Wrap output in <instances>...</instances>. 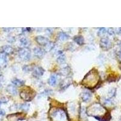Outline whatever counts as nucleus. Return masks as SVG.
Wrapping results in <instances>:
<instances>
[{"mask_svg":"<svg viewBox=\"0 0 121 121\" xmlns=\"http://www.w3.org/2000/svg\"><path fill=\"white\" fill-rule=\"evenodd\" d=\"M20 43L21 44V45L24 46L25 47H27H27L30 44V42H29V39L26 38H22L20 39Z\"/></svg>","mask_w":121,"mask_h":121,"instance_id":"nucleus-19","label":"nucleus"},{"mask_svg":"<svg viewBox=\"0 0 121 121\" xmlns=\"http://www.w3.org/2000/svg\"><path fill=\"white\" fill-rule=\"evenodd\" d=\"M13 52V48L12 46L9 45H6L2 47V53L5 55H10Z\"/></svg>","mask_w":121,"mask_h":121,"instance_id":"nucleus-9","label":"nucleus"},{"mask_svg":"<svg viewBox=\"0 0 121 121\" xmlns=\"http://www.w3.org/2000/svg\"><path fill=\"white\" fill-rule=\"evenodd\" d=\"M23 71L25 72H30V70H32V67L30 66H29V65H24V66L23 67Z\"/></svg>","mask_w":121,"mask_h":121,"instance_id":"nucleus-22","label":"nucleus"},{"mask_svg":"<svg viewBox=\"0 0 121 121\" xmlns=\"http://www.w3.org/2000/svg\"><path fill=\"white\" fill-rule=\"evenodd\" d=\"M12 84L15 86H17V87H20V86H22V85L24 84V81L17 78L13 79L12 80Z\"/></svg>","mask_w":121,"mask_h":121,"instance_id":"nucleus-14","label":"nucleus"},{"mask_svg":"<svg viewBox=\"0 0 121 121\" xmlns=\"http://www.w3.org/2000/svg\"><path fill=\"white\" fill-rule=\"evenodd\" d=\"M30 107V105L28 104H22L20 105V108L22 110L24 111H28Z\"/></svg>","mask_w":121,"mask_h":121,"instance_id":"nucleus-20","label":"nucleus"},{"mask_svg":"<svg viewBox=\"0 0 121 121\" xmlns=\"http://www.w3.org/2000/svg\"><path fill=\"white\" fill-rule=\"evenodd\" d=\"M33 53L38 58H42L44 56L45 50L40 47H35L33 48Z\"/></svg>","mask_w":121,"mask_h":121,"instance_id":"nucleus-7","label":"nucleus"},{"mask_svg":"<svg viewBox=\"0 0 121 121\" xmlns=\"http://www.w3.org/2000/svg\"><path fill=\"white\" fill-rule=\"evenodd\" d=\"M73 40L76 44L79 45H82L84 44V39L82 36H74Z\"/></svg>","mask_w":121,"mask_h":121,"instance_id":"nucleus-13","label":"nucleus"},{"mask_svg":"<svg viewBox=\"0 0 121 121\" xmlns=\"http://www.w3.org/2000/svg\"><path fill=\"white\" fill-rule=\"evenodd\" d=\"M5 114H6V113H5L4 110H3V109H0V119L3 118V117H4Z\"/></svg>","mask_w":121,"mask_h":121,"instance_id":"nucleus-25","label":"nucleus"},{"mask_svg":"<svg viewBox=\"0 0 121 121\" xmlns=\"http://www.w3.org/2000/svg\"><path fill=\"white\" fill-rule=\"evenodd\" d=\"M7 62V58L6 55L2 53L0 54V65H5Z\"/></svg>","mask_w":121,"mask_h":121,"instance_id":"nucleus-16","label":"nucleus"},{"mask_svg":"<svg viewBox=\"0 0 121 121\" xmlns=\"http://www.w3.org/2000/svg\"><path fill=\"white\" fill-rule=\"evenodd\" d=\"M6 90L9 93L13 95H16L17 94V89L13 85H9L6 88Z\"/></svg>","mask_w":121,"mask_h":121,"instance_id":"nucleus-10","label":"nucleus"},{"mask_svg":"<svg viewBox=\"0 0 121 121\" xmlns=\"http://www.w3.org/2000/svg\"><path fill=\"white\" fill-rule=\"evenodd\" d=\"M52 117L56 121H65L67 119L66 113L62 109H56L52 113Z\"/></svg>","mask_w":121,"mask_h":121,"instance_id":"nucleus-2","label":"nucleus"},{"mask_svg":"<svg viewBox=\"0 0 121 121\" xmlns=\"http://www.w3.org/2000/svg\"><path fill=\"white\" fill-rule=\"evenodd\" d=\"M110 96L111 97H113V96H114V95H115L116 93V89H112L110 91Z\"/></svg>","mask_w":121,"mask_h":121,"instance_id":"nucleus-26","label":"nucleus"},{"mask_svg":"<svg viewBox=\"0 0 121 121\" xmlns=\"http://www.w3.org/2000/svg\"><path fill=\"white\" fill-rule=\"evenodd\" d=\"M53 93L52 90H45L43 93H42L41 95H50Z\"/></svg>","mask_w":121,"mask_h":121,"instance_id":"nucleus-23","label":"nucleus"},{"mask_svg":"<svg viewBox=\"0 0 121 121\" xmlns=\"http://www.w3.org/2000/svg\"><path fill=\"white\" fill-rule=\"evenodd\" d=\"M0 101H1V102L2 104L4 103H7V101H8V100H7V99H6V98H4V97H3V98H0Z\"/></svg>","mask_w":121,"mask_h":121,"instance_id":"nucleus-27","label":"nucleus"},{"mask_svg":"<svg viewBox=\"0 0 121 121\" xmlns=\"http://www.w3.org/2000/svg\"><path fill=\"white\" fill-rule=\"evenodd\" d=\"M81 96L84 102H88L91 98V95L88 92H84L81 94Z\"/></svg>","mask_w":121,"mask_h":121,"instance_id":"nucleus-11","label":"nucleus"},{"mask_svg":"<svg viewBox=\"0 0 121 121\" xmlns=\"http://www.w3.org/2000/svg\"><path fill=\"white\" fill-rule=\"evenodd\" d=\"M116 30H117V33L118 34L121 35V28H118V29H116Z\"/></svg>","mask_w":121,"mask_h":121,"instance_id":"nucleus-28","label":"nucleus"},{"mask_svg":"<svg viewBox=\"0 0 121 121\" xmlns=\"http://www.w3.org/2000/svg\"><path fill=\"white\" fill-rule=\"evenodd\" d=\"M99 81V76L96 71L92 70L89 72L83 79V84L84 85L90 87V85H96Z\"/></svg>","mask_w":121,"mask_h":121,"instance_id":"nucleus-1","label":"nucleus"},{"mask_svg":"<svg viewBox=\"0 0 121 121\" xmlns=\"http://www.w3.org/2000/svg\"><path fill=\"white\" fill-rule=\"evenodd\" d=\"M57 62L59 64H63L65 62V56L62 53V52L59 51L58 52V57L57 58Z\"/></svg>","mask_w":121,"mask_h":121,"instance_id":"nucleus-12","label":"nucleus"},{"mask_svg":"<svg viewBox=\"0 0 121 121\" xmlns=\"http://www.w3.org/2000/svg\"><path fill=\"white\" fill-rule=\"evenodd\" d=\"M100 46L104 50H107L112 47V42L107 37H103L100 41Z\"/></svg>","mask_w":121,"mask_h":121,"instance_id":"nucleus-5","label":"nucleus"},{"mask_svg":"<svg viewBox=\"0 0 121 121\" xmlns=\"http://www.w3.org/2000/svg\"><path fill=\"white\" fill-rule=\"evenodd\" d=\"M19 58L24 61H27L31 58V52L30 49L27 47L20 48L18 51Z\"/></svg>","mask_w":121,"mask_h":121,"instance_id":"nucleus-4","label":"nucleus"},{"mask_svg":"<svg viewBox=\"0 0 121 121\" xmlns=\"http://www.w3.org/2000/svg\"><path fill=\"white\" fill-rule=\"evenodd\" d=\"M119 55H120V58H121V51H120Z\"/></svg>","mask_w":121,"mask_h":121,"instance_id":"nucleus-29","label":"nucleus"},{"mask_svg":"<svg viewBox=\"0 0 121 121\" xmlns=\"http://www.w3.org/2000/svg\"><path fill=\"white\" fill-rule=\"evenodd\" d=\"M44 70L41 67H37L33 72V76L35 78H40L44 74Z\"/></svg>","mask_w":121,"mask_h":121,"instance_id":"nucleus-8","label":"nucleus"},{"mask_svg":"<svg viewBox=\"0 0 121 121\" xmlns=\"http://www.w3.org/2000/svg\"><path fill=\"white\" fill-rule=\"evenodd\" d=\"M107 33H108L110 35H112L114 33V29H112V28H109V29H107Z\"/></svg>","mask_w":121,"mask_h":121,"instance_id":"nucleus-24","label":"nucleus"},{"mask_svg":"<svg viewBox=\"0 0 121 121\" xmlns=\"http://www.w3.org/2000/svg\"><path fill=\"white\" fill-rule=\"evenodd\" d=\"M107 32V29H105V28H100L98 32V35L99 36H102Z\"/></svg>","mask_w":121,"mask_h":121,"instance_id":"nucleus-21","label":"nucleus"},{"mask_svg":"<svg viewBox=\"0 0 121 121\" xmlns=\"http://www.w3.org/2000/svg\"><path fill=\"white\" fill-rule=\"evenodd\" d=\"M120 121H121V120H120Z\"/></svg>","mask_w":121,"mask_h":121,"instance_id":"nucleus-31","label":"nucleus"},{"mask_svg":"<svg viewBox=\"0 0 121 121\" xmlns=\"http://www.w3.org/2000/svg\"><path fill=\"white\" fill-rule=\"evenodd\" d=\"M35 40H36V43L40 45H43V46H45L50 41L48 40V38L46 37H44L43 36H38L35 38Z\"/></svg>","mask_w":121,"mask_h":121,"instance_id":"nucleus-6","label":"nucleus"},{"mask_svg":"<svg viewBox=\"0 0 121 121\" xmlns=\"http://www.w3.org/2000/svg\"><path fill=\"white\" fill-rule=\"evenodd\" d=\"M1 101H0V105H1Z\"/></svg>","mask_w":121,"mask_h":121,"instance_id":"nucleus-30","label":"nucleus"},{"mask_svg":"<svg viewBox=\"0 0 121 121\" xmlns=\"http://www.w3.org/2000/svg\"><path fill=\"white\" fill-rule=\"evenodd\" d=\"M55 47V44L53 42L50 41L47 45L44 46V50L46 52H50Z\"/></svg>","mask_w":121,"mask_h":121,"instance_id":"nucleus-18","label":"nucleus"},{"mask_svg":"<svg viewBox=\"0 0 121 121\" xmlns=\"http://www.w3.org/2000/svg\"><path fill=\"white\" fill-rule=\"evenodd\" d=\"M58 38L60 41H65V40L68 39L69 38V36L65 32H60L58 33Z\"/></svg>","mask_w":121,"mask_h":121,"instance_id":"nucleus-15","label":"nucleus"},{"mask_svg":"<svg viewBox=\"0 0 121 121\" xmlns=\"http://www.w3.org/2000/svg\"><path fill=\"white\" fill-rule=\"evenodd\" d=\"M35 94L36 93L31 88L24 89L20 92V97L26 101H30L34 98Z\"/></svg>","mask_w":121,"mask_h":121,"instance_id":"nucleus-3","label":"nucleus"},{"mask_svg":"<svg viewBox=\"0 0 121 121\" xmlns=\"http://www.w3.org/2000/svg\"><path fill=\"white\" fill-rule=\"evenodd\" d=\"M57 82V76L56 74H52L48 80V84L52 86L56 85Z\"/></svg>","mask_w":121,"mask_h":121,"instance_id":"nucleus-17","label":"nucleus"}]
</instances>
